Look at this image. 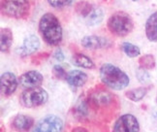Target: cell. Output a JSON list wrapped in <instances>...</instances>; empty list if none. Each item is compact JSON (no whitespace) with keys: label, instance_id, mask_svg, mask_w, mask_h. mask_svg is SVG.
Returning <instances> with one entry per match:
<instances>
[{"label":"cell","instance_id":"obj_1","mask_svg":"<svg viewBox=\"0 0 157 132\" xmlns=\"http://www.w3.org/2000/svg\"><path fill=\"white\" fill-rule=\"evenodd\" d=\"M39 31L43 40L50 46H57L62 41L63 31L57 17L52 13L42 16L39 22Z\"/></svg>","mask_w":157,"mask_h":132},{"label":"cell","instance_id":"obj_3","mask_svg":"<svg viewBox=\"0 0 157 132\" xmlns=\"http://www.w3.org/2000/svg\"><path fill=\"white\" fill-rule=\"evenodd\" d=\"M108 28L112 34L118 37H124L133 30L134 22L128 14L119 11L110 17L108 21Z\"/></svg>","mask_w":157,"mask_h":132},{"label":"cell","instance_id":"obj_6","mask_svg":"<svg viewBox=\"0 0 157 132\" xmlns=\"http://www.w3.org/2000/svg\"><path fill=\"white\" fill-rule=\"evenodd\" d=\"M63 129L62 119L54 116L49 115L44 118L40 119L34 128V131L37 132H59Z\"/></svg>","mask_w":157,"mask_h":132},{"label":"cell","instance_id":"obj_21","mask_svg":"<svg viewBox=\"0 0 157 132\" xmlns=\"http://www.w3.org/2000/svg\"><path fill=\"white\" fill-rule=\"evenodd\" d=\"M121 50L126 56L129 57H132V58L137 57L138 56H140V53H141L140 48L137 47L136 45L128 43V42H124V43H122Z\"/></svg>","mask_w":157,"mask_h":132},{"label":"cell","instance_id":"obj_20","mask_svg":"<svg viewBox=\"0 0 157 132\" xmlns=\"http://www.w3.org/2000/svg\"><path fill=\"white\" fill-rule=\"evenodd\" d=\"M75 11L81 17H88L90 13L93 11L92 5L87 1H80L75 5Z\"/></svg>","mask_w":157,"mask_h":132},{"label":"cell","instance_id":"obj_8","mask_svg":"<svg viewBox=\"0 0 157 132\" xmlns=\"http://www.w3.org/2000/svg\"><path fill=\"white\" fill-rule=\"evenodd\" d=\"M19 85L17 77L12 72H5L0 78V92L3 97H9L13 94Z\"/></svg>","mask_w":157,"mask_h":132},{"label":"cell","instance_id":"obj_4","mask_svg":"<svg viewBox=\"0 0 157 132\" xmlns=\"http://www.w3.org/2000/svg\"><path fill=\"white\" fill-rule=\"evenodd\" d=\"M29 0H2V14L13 19H25L29 14Z\"/></svg>","mask_w":157,"mask_h":132},{"label":"cell","instance_id":"obj_28","mask_svg":"<svg viewBox=\"0 0 157 132\" xmlns=\"http://www.w3.org/2000/svg\"><path fill=\"white\" fill-rule=\"evenodd\" d=\"M53 57L58 61H62L64 59V53H63V52L61 50H57L56 52H54Z\"/></svg>","mask_w":157,"mask_h":132},{"label":"cell","instance_id":"obj_22","mask_svg":"<svg viewBox=\"0 0 157 132\" xmlns=\"http://www.w3.org/2000/svg\"><path fill=\"white\" fill-rule=\"evenodd\" d=\"M139 64H140V67L144 69H153L155 66V59L154 56L151 55H146L140 58L139 60Z\"/></svg>","mask_w":157,"mask_h":132},{"label":"cell","instance_id":"obj_15","mask_svg":"<svg viewBox=\"0 0 157 132\" xmlns=\"http://www.w3.org/2000/svg\"><path fill=\"white\" fill-rule=\"evenodd\" d=\"M146 35L149 41L157 42V12L153 13L147 21Z\"/></svg>","mask_w":157,"mask_h":132},{"label":"cell","instance_id":"obj_27","mask_svg":"<svg viewBox=\"0 0 157 132\" xmlns=\"http://www.w3.org/2000/svg\"><path fill=\"white\" fill-rule=\"evenodd\" d=\"M50 56V53L48 52H42V53H39V55L35 56L32 57V63L33 64H40L43 60H45V59H47L48 57Z\"/></svg>","mask_w":157,"mask_h":132},{"label":"cell","instance_id":"obj_11","mask_svg":"<svg viewBox=\"0 0 157 132\" xmlns=\"http://www.w3.org/2000/svg\"><path fill=\"white\" fill-rule=\"evenodd\" d=\"M44 78L38 71H28L23 73L19 78V83L25 88L40 87L43 83Z\"/></svg>","mask_w":157,"mask_h":132},{"label":"cell","instance_id":"obj_26","mask_svg":"<svg viewBox=\"0 0 157 132\" xmlns=\"http://www.w3.org/2000/svg\"><path fill=\"white\" fill-rule=\"evenodd\" d=\"M136 76H137V79L139 80V82L143 83H147L150 80V76L147 72V69H144L142 67H140L137 70Z\"/></svg>","mask_w":157,"mask_h":132},{"label":"cell","instance_id":"obj_24","mask_svg":"<svg viewBox=\"0 0 157 132\" xmlns=\"http://www.w3.org/2000/svg\"><path fill=\"white\" fill-rule=\"evenodd\" d=\"M52 74L53 76L58 80H65L67 77V72H66L65 68L61 65H54L52 68Z\"/></svg>","mask_w":157,"mask_h":132},{"label":"cell","instance_id":"obj_17","mask_svg":"<svg viewBox=\"0 0 157 132\" xmlns=\"http://www.w3.org/2000/svg\"><path fill=\"white\" fill-rule=\"evenodd\" d=\"M71 62L75 66L86 69H93L95 67V64L91 59L82 53H75L71 58Z\"/></svg>","mask_w":157,"mask_h":132},{"label":"cell","instance_id":"obj_2","mask_svg":"<svg viewBox=\"0 0 157 132\" xmlns=\"http://www.w3.org/2000/svg\"><path fill=\"white\" fill-rule=\"evenodd\" d=\"M100 78L102 83L114 91H121L129 85V77L117 66L105 63L100 68Z\"/></svg>","mask_w":157,"mask_h":132},{"label":"cell","instance_id":"obj_13","mask_svg":"<svg viewBox=\"0 0 157 132\" xmlns=\"http://www.w3.org/2000/svg\"><path fill=\"white\" fill-rule=\"evenodd\" d=\"M112 97L113 96L108 91H96L90 96L89 103L91 104V106H93L95 108L104 107V106L111 103Z\"/></svg>","mask_w":157,"mask_h":132},{"label":"cell","instance_id":"obj_5","mask_svg":"<svg viewBox=\"0 0 157 132\" xmlns=\"http://www.w3.org/2000/svg\"><path fill=\"white\" fill-rule=\"evenodd\" d=\"M49 99V94L40 87L26 88L21 95V103L26 108H35L44 105Z\"/></svg>","mask_w":157,"mask_h":132},{"label":"cell","instance_id":"obj_29","mask_svg":"<svg viewBox=\"0 0 157 132\" xmlns=\"http://www.w3.org/2000/svg\"><path fill=\"white\" fill-rule=\"evenodd\" d=\"M132 1H138V0H132Z\"/></svg>","mask_w":157,"mask_h":132},{"label":"cell","instance_id":"obj_7","mask_svg":"<svg viewBox=\"0 0 157 132\" xmlns=\"http://www.w3.org/2000/svg\"><path fill=\"white\" fill-rule=\"evenodd\" d=\"M113 130L116 132H138L140 131V124L134 116L127 114L117 118Z\"/></svg>","mask_w":157,"mask_h":132},{"label":"cell","instance_id":"obj_9","mask_svg":"<svg viewBox=\"0 0 157 132\" xmlns=\"http://www.w3.org/2000/svg\"><path fill=\"white\" fill-rule=\"evenodd\" d=\"M40 48V40L36 35H28L25 39L23 40V44L21 47L17 48L16 52L21 57H25L34 53L36 51H38Z\"/></svg>","mask_w":157,"mask_h":132},{"label":"cell","instance_id":"obj_18","mask_svg":"<svg viewBox=\"0 0 157 132\" xmlns=\"http://www.w3.org/2000/svg\"><path fill=\"white\" fill-rule=\"evenodd\" d=\"M147 91L148 89L147 87H138L127 91L125 92V96L133 102H139L146 96Z\"/></svg>","mask_w":157,"mask_h":132},{"label":"cell","instance_id":"obj_25","mask_svg":"<svg viewBox=\"0 0 157 132\" xmlns=\"http://www.w3.org/2000/svg\"><path fill=\"white\" fill-rule=\"evenodd\" d=\"M49 4L53 8H64V7H68L73 4L74 0H48Z\"/></svg>","mask_w":157,"mask_h":132},{"label":"cell","instance_id":"obj_10","mask_svg":"<svg viewBox=\"0 0 157 132\" xmlns=\"http://www.w3.org/2000/svg\"><path fill=\"white\" fill-rule=\"evenodd\" d=\"M82 45L86 49L90 50H98V49H105L112 46V41L108 38L101 37V36L89 35L86 36L82 39Z\"/></svg>","mask_w":157,"mask_h":132},{"label":"cell","instance_id":"obj_14","mask_svg":"<svg viewBox=\"0 0 157 132\" xmlns=\"http://www.w3.org/2000/svg\"><path fill=\"white\" fill-rule=\"evenodd\" d=\"M34 119L30 116L17 115L13 119V127L17 131H27L33 126Z\"/></svg>","mask_w":157,"mask_h":132},{"label":"cell","instance_id":"obj_12","mask_svg":"<svg viewBox=\"0 0 157 132\" xmlns=\"http://www.w3.org/2000/svg\"><path fill=\"white\" fill-rule=\"evenodd\" d=\"M87 79H88V77L84 72L80 71V70H72L68 72L65 81L72 87H81L86 85Z\"/></svg>","mask_w":157,"mask_h":132},{"label":"cell","instance_id":"obj_23","mask_svg":"<svg viewBox=\"0 0 157 132\" xmlns=\"http://www.w3.org/2000/svg\"><path fill=\"white\" fill-rule=\"evenodd\" d=\"M88 113V103L84 98H81L78 100V104L76 106V115L83 118L87 115Z\"/></svg>","mask_w":157,"mask_h":132},{"label":"cell","instance_id":"obj_16","mask_svg":"<svg viewBox=\"0 0 157 132\" xmlns=\"http://www.w3.org/2000/svg\"><path fill=\"white\" fill-rule=\"evenodd\" d=\"M13 43V32L10 28H1L0 31V49L2 52H7Z\"/></svg>","mask_w":157,"mask_h":132},{"label":"cell","instance_id":"obj_19","mask_svg":"<svg viewBox=\"0 0 157 132\" xmlns=\"http://www.w3.org/2000/svg\"><path fill=\"white\" fill-rule=\"evenodd\" d=\"M104 17V11L102 8H97V9H93V11L90 13V15L87 17L86 21V25L89 26H94L97 25L103 21Z\"/></svg>","mask_w":157,"mask_h":132}]
</instances>
